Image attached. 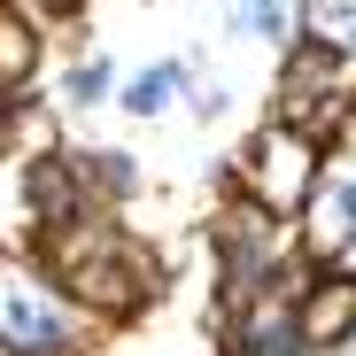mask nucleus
<instances>
[{
    "label": "nucleus",
    "mask_w": 356,
    "mask_h": 356,
    "mask_svg": "<svg viewBox=\"0 0 356 356\" xmlns=\"http://www.w3.org/2000/svg\"><path fill=\"white\" fill-rule=\"evenodd\" d=\"M24 264L63 294L86 325H132V318H147L170 294L163 256L124 225V209H78L63 225H39L24 241Z\"/></svg>",
    "instance_id": "1"
},
{
    "label": "nucleus",
    "mask_w": 356,
    "mask_h": 356,
    "mask_svg": "<svg viewBox=\"0 0 356 356\" xmlns=\"http://www.w3.org/2000/svg\"><path fill=\"white\" fill-rule=\"evenodd\" d=\"M310 178H318V140L294 132V124H279V116H264V124L232 147V163H225V186L248 194V202H264L286 225H294V209H302Z\"/></svg>",
    "instance_id": "2"
},
{
    "label": "nucleus",
    "mask_w": 356,
    "mask_h": 356,
    "mask_svg": "<svg viewBox=\"0 0 356 356\" xmlns=\"http://www.w3.org/2000/svg\"><path fill=\"white\" fill-rule=\"evenodd\" d=\"M86 318L31 264H0V356H86Z\"/></svg>",
    "instance_id": "3"
},
{
    "label": "nucleus",
    "mask_w": 356,
    "mask_h": 356,
    "mask_svg": "<svg viewBox=\"0 0 356 356\" xmlns=\"http://www.w3.org/2000/svg\"><path fill=\"white\" fill-rule=\"evenodd\" d=\"M348 108H356V93L341 86V54H325V47H310V39H286L279 86H271V116L294 124V132H310V140L325 147V132L341 124Z\"/></svg>",
    "instance_id": "4"
},
{
    "label": "nucleus",
    "mask_w": 356,
    "mask_h": 356,
    "mask_svg": "<svg viewBox=\"0 0 356 356\" xmlns=\"http://www.w3.org/2000/svg\"><path fill=\"white\" fill-rule=\"evenodd\" d=\"M16 202H24V225H31V232H39V225H63V217H78V209H101V202H86V186H78L70 147L31 155L24 178H16Z\"/></svg>",
    "instance_id": "5"
},
{
    "label": "nucleus",
    "mask_w": 356,
    "mask_h": 356,
    "mask_svg": "<svg viewBox=\"0 0 356 356\" xmlns=\"http://www.w3.org/2000/svg\"><path fill=\"white\" fill-rule=\"evenodd\" d=\"M356 325V279H341V271H310V286L294 294V333H302L310 348H325L333 356V341Z\"/></svg>",
    "instance_id": "6"
},
{
    "label": "nucleus",
    "mask_w": 356,
    "mask_h": 356,
    "mask_svg": "<svg viewBox=\"0 0 356 356\" xmlns=\"http://www.w3.org/2000/svg\"><path fill=\"white\" fill-rule=\"evenodd\" d=\"M39 63H47V31H31L16 8H0V101H16L39 86Z\"/></svg>",
    "instance_id": "7"
},
{
    "label": "nucleus",
    "mask_w": 356,
    "mask_h": 356,
    "mask_svg": "<svg viewBox=\"0 0 356 356\" xmlns=\"http://www.w3.org/2000/svg\"><path fill=\"white\" fill-rule=\"evenodd\" d=\"M186 78H194L186 54H178V63H147V70H132L124 86H116V108L124 116H163L178 93H186Z\"/></svg>",
    "instance_id": "8"
},
{
    "label": "nucleus",
    "mask_w": 356,
    "mask_h": 356,
    "mask_svg": "<svg viewBox=\"0 0 356 356\" xmlns=\"http://www.w3.org/2000/svg\"><path fill=\"white\" fill-rule=\"evenodd\" d=\"M294 39H310V47H325V54H356V0H302L294 8Z\"/></svg>",
    "instance_id": "9"
},
{
    "label": "nucleus",
    "mask_w": 356,
    "mask_h": 356,
    "mask_svg": "<svg viewBox=\"0 0 356 356\" xmlns=\"http://www.w3.org/2000/svg\"><path fill=\"white\" fill-rule=\"evenodd\" d=\"M108 86H116V63H108V54H78V63L63 70V108H101Z\"/></svg>",
    "instance_id": "10"
},
{
    "label": "nucleus",
    "mask_w": 356,
    "mask_h": 356,
    "mask_svg": "<svg viewBox=\"0 0 356 356\" xmlns=\"http://www.w3.org/2000/svg\"><path fill=\"white\" fill-rule=\"evenodd\" d=\"M186 108L202 116V124H217V116H225V86L217 78H186Z\"/></svg>",
    "instance_id": "11"
},
{
    "label": "nucleus",
    "mask_w": 356,
    "mask_h": 356,
    "mask_svg": "<svg viewBox=\"0 0 356 356\" xmlns=\"http://www.w3.org/2000/svg\"><path fill=\"white\" fill-rule=\"evenodd\" d=\"M0 8H8V0H0Z\"/></svg>",
    "instance_id": "12"
}]
</instances>
